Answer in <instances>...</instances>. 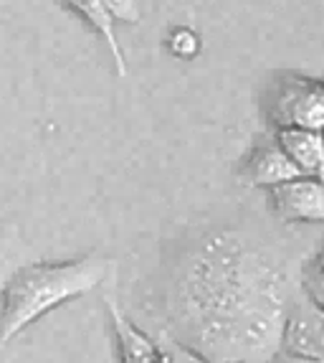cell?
Listing matches in <instances>:
<instances>
[{
    "instance_id": "1",
    "label": "cell",
    "mask_w": 324,
    "mask_h": 363,
    "mask_svg": "<svg viewBox=\"0 0 324 363\" xmlns=\"http://www.w3.org/2000/svg\"><path fill=\"white\" fill-rule=\"evenodd\" d=\"M299 269L301 262L258 236L208 231L173 262L162 333L205 363H271Z\"/></svg>"
},
{
    "instance_id": "2",
    "label": "cell",
    "mask_w": 324,
    "mask_h": 363,
    "mask_svg": "<svg viewBox=\"0 0 324 363\" xmlns=\"http://www.w3.org/2000/svg\"><path fill=\"white\" fill-rule=\"evenodd\" d=\"M109 272L112 259L99 255L23 264L0 292V351L46 313L96 290Z\"/></svg>"
},
{
    "instance_id": "3",
    "label": "cell",
    "mask_w": 324,
    "mask_h": 363,
    "mask_svg": "<svg viewBox=\"0 0 324 363\" xmlns=\"http://www.w3.org/2000/svg\"><path fill=\"white\" fill-rule=\"evenodd\" d=\"M264 117L271 133L279 130H314L324 133V82L284 74L269 86Z\"/></svg>"
},
{
    "instance_id": "4",
    "label": "cell",
    "mask_w": 324,
    "mask_h": 363,
    "mask_svg": "<svg viewBox=\"0 0 324 363\" xmlns=\"http://www.w3.org/2000/svg\"><path fill=\"white\" fill-rule=\"evenodd\" d=\"M271 216L282 224H324V181L299 176L266 191Z\"/></svg>"
},
{
    "instance_id": "5",
    "label": "cell",
    "mask_w": 324,
    "mask_h": 363,
    "mask_svg": "<svg viewBox=\"0 0 324 363\" xmlns=\"http://www.w3.org/2000/svg\"><path fill=\"white\" fill-rule=\"evenodd\" d=\"M282 353L324 363V313L314 308L301 290L287 310L282 330Z\"/></svg>"
},
{
    "instance_id": "6",
    "label": "cell",
    "mask_w": 324,
    "mask_h": 363,
    "mask_svg": "<svg viewBox=\"0 0 324 363\" xmlns=\"http://www.w3.org/2000/svg\"><path fill=\"white\" fill-rule=\"evenodd\" d=\"M291 178H299V170L291 165L274 135L248 147L238 163V183L253 191H271Z\"/></svg>"
},
{
    "instance_id": "7",
    "label": "cell",
    "mask_w": 324,
    "mask_h": 363,
    "mask_svg": "<svg viewBox=\"0 0 324 363\" xmlns=\"http://www.w3.org/2000/svg\"><path fill=\"white\" fill-rule=\"evenodd\" d=\"M107 310L109 320H112V330H115L117 351H120V363H175L160 333L150 335L139 330L122 313V308L112 295H107Z\"/></svg>"
},
{
    "instance_id": "8",
    "label": "cell",
    "mask_w": 324,
    "mask_h": 363,
    "mask_svg": "<svg viewBox=\"0 0 324 363\" xmlns=\"http://www.w3.org/2000/svg\"><path fill=\"white\" fill-rule=\"evenodd\" d=\"M279 147L287 152L299 176L322 178L324 181V133L314 130H279L271 133Z\"/></svg>"
},
{
    "instance_id": "9",
    "label": "cell",
    "mask_w": 324,
    "mask_h": 363,
    "mask_svg": "<svg viewBox=\"0 0 324 363\" xmlns=\"http://www.w3.org/2000/svg\"><path fill=\"white\" fill-rule=\"evenodd\" d=\"M59 3H64L69 11L76 13L79 18L94 30L96 36H99V41L107 46L117 74H120V77H127L125 51H122L120 38H117V28H115V23H112V18L107 16V11H104L102 0H59Z\"/></svg>"
},
{
    "instance_id": "10",
    "label": "cell",
    "mask_w": 324,
    "mask_h": 363,
    "mask_svg": "<svg viewBox=\"0 0 324 363\" xmlns=\"http://www.w3.org/2000/svg\"><path fill=\"white\" fill-rule=\"evenodd\" d=\"M28 262V244L21 236L18 226H3L0 229V292L6 290L13 274Z\"/></svg>"
},
{
    "instance_id": "11",
    "label": "cell",
    "mask_w": 324,
    "mask_h": 363,
    "mask_svg": "<svg viewBox=\"0 0 324 363\" xmlns=\"http://www.w3.org/2000/svg\"><path fill=\"white\" fill-rule=\"evenodd\" d=\"M299 290L317 310L324 313V244L301 262L299 269Z\"/></svg>"
},
{
    "instance_id": "12",
    "label": "cell",
    "mask_w": 324,
    "mask_h": 363,
    "mask_svg": "<svg viewBox=\"0 0 324 363\" xmlns=\"http://www.w3.org/2000/svg\"><path fill=\"white\" fill-rule=\"evenodd\" d=\"M162 43H165V51L170 56H175V59L180 61L195 59L203 51V41H200L198 30L192 28V26H170Z\"/></svg>"
},
{
    "instance_id": "13",
    "label": "cell",
    "mask_w": 324,
    "mask_h": 363,
    "mask_svg": "<svg viewBox=\"0 0 324 363\" xmlns=\"http://www.w3.org/2000/svg\"><path fill=\"white\" fill-rule=\"evenodd\" d=\"M104 11L112 18V23H125V26H137L142 21V8L139 0H102Z\"/></svg>"
}]
</instances>
